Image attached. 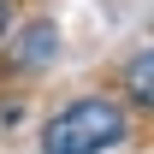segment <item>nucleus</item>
<instances>
[{"mask_svg":"<svg viewBox=\"0 0 154 154\" xmlns=\"http://www.w3.org/2000/svg\"><path fill=\"white\" fill-rule=\"evenodd\" d=\"M125 89H131L142 107H154V48L131 59V71H125Z\"/></svg>","mask_w":154,"mask_h":154,"instance_id":"7ed1b4c3","label":"nucleus"},{"mask_svg":"<svg viewBox=\"0 0 154 154\" xmlns=\"http://www.w3.org/2000/svg\"><path fill=\"white\" fill-rule=\"evenodd\" d=\"M54 24H24L18 48H12V65H42V59H54Z\"/></svg>","mask_w":154,"mask_h":154,"instance_id":"f03ea898","label":"nucleus"},{"mask_svg":"<svg viewBox=\"0 0 154 154\" xmlns=\"http://www.w3.org/2000/svg\"><path fill=\"white\" fill-rule=\"evenodd\" d=\"M6 24H12V6H6V0H0V36H6Z\"/></svg>","mask_w":154,"mask_h":154,"instance_id":"20e7f679","label":"nucleus"},{"mask_svg":"<svg viewBox=\"0 0 154 154\" xmlns=\"http://www.w3.org/2000/svg\"><path fill=\"white\" fill-rule=\"evenodd\" d=\"M125 107L107 95H83L42 125V154H107L125 142Z\"/></svg>","mask_w":154,"mask_h":154,"instance_id":"f257e3e1","label":"nucleus"}]
</instances>
